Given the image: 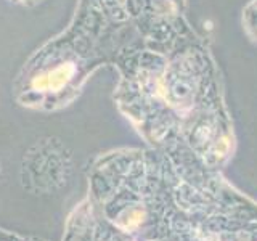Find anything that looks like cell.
<instances>
[{
  "instance_id": "1",
  "label": "cell",
  "mask_w": 257,
  "mask_h": 241,
  "mask_svg": "<svg viewBox=\"0 0 257 241\" xmlns=\"http://www.w3.org/2000/svg\"><path fill=\"white\" fill-rule=\"evenodd\" d=\"M71 74H72L71 66H60L55 71H52L50 74L36 77L32 80V87H34L36 90H44V88H60L71 77Z\"/></svg>"
}]
</instances>
